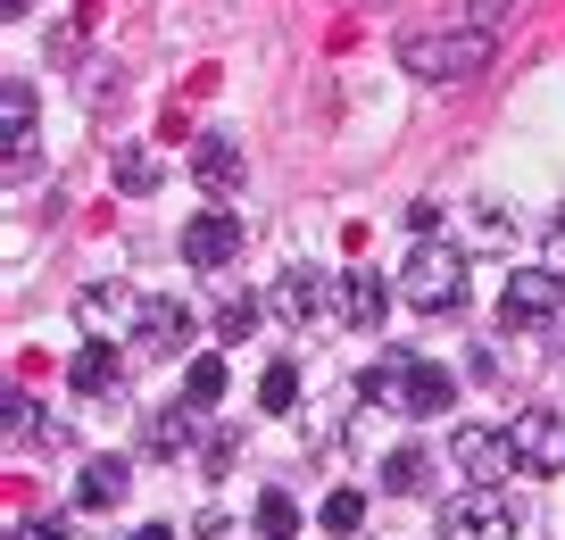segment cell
I'll list each match as a JSON object with an SVG mask.
<instances>
[{"mask_svg":"<svg viewBox=\"0 0 565 540\" xmlns=\"http://www.w3.org/2000/svg\"><path fill=\"white\" fill-rule=\"evenodd\" d=\"M366 400L391 407V416H441V407L458 400V383H449V367H433V358L383 349V358L366 367Z\"/></svg>","mask_w":565,"mask_h":540,"instance_id":"1","label":"cell"},{"mask_svg":"<svg viewBox=\"0 0 565 540\" xmlns=\"http://www.w3.org/2000/svg\"><path fill=\"white\" fill-rule=\"evenodd\" d=\"M491 51L499 42L482 34V25H424V34L399 42V67L424 75V84H466V75L491 67Z\"/></svg>","mask_w":565,"mask_h":540,"instance_id":"2","label":"cell"},{"mask_svg":"<svg viewBox=\"0 0 565 540\" xmlns=\"http://www.w3.org/2000/svg\"><path fill=\"white\" fill-rule=\"evenodd\" d=\"M399 299H407V308H424V316H449V308H466V250H449V242H424L416 258L399 266Z\"/></svg>","mask_w":565,"mask_h":540,"instance_id":"3","label":"cell"},{"mask_svg":"<svg viewBox=\"0 0 565 540\" xmlns=\"http://www.w3.org/2000/svg\"><path fill=\"white\" fill-rule=\"evenodd\" d=\"M515 532H524V516H515L508 490H491V483L458 490V499L441 507V540H515Z\"/></svg>","mask_w":565,"mask_h":540,"instance_id":"4","label":"cell"},{"mask_svg":"<svg viewBox=\"0 0 565 540\" xmlns=\"http://www.w3.org/2000/svg\"><path fill=\"white\" fill-rule=\"evenodd\" d=\"M233 258H242V209H200L183 225V266L192 275H225Z\"/></svg>","mask_w":565,"mask_h":540,"instance_id":"5","label":"cell"},{"mask_svg":"<svg viewBox=\"0 0 565 540\" xmlns=\"http://www.w3.org/2000/svg\"><path fill=\"white\" fill-rule=\"evenodd\" d=\"M508 449H515V474H565V416L557 407H524L508 424Z\"/></svg>","mask_w":565,"mask_h":540,"instance_id":"6","label":"cell"},{"mask_svg":"<svg viewBox=\"0 0 565 540\" xmlns=\"http://www.w3.org/2000/svg\"><path fill=\"white\" fill-rule=\"evenodd\" d=\"M565 308V275L557 266H515L508 292H499V325H548Z\"/></svg>","mask_w":565,"mask_h":540,"instance_id":"7","label":"cell"},{"mask_svg":"<svg viewBox=\"0 0 565 540\" xmlns=\"http://www.w3.org/2000/svg\"><path fill=\"white\" fill-rule=\"evenodd\" d=\"M449 457H458V474H475V483H491V490H499V474L515 466L508 433H482V424H458V433H449Z\"/></svg>","mask_w":565,"mask_h":540,"instance_id":"8","label":"cell"},{"mask_svg":"<svg viewBox=\"0 0 565 540\" xmlns=\"http://www.w3.org/2000/svg\"><path fill=\"white\" fill-rule=\"evenodd\" d=\"M134 341L150 349V358H175V349L192 341V308H183V299H141L134 308Z\"/></svg>","mask_w":565,"mask_h":540,"instance_id":"9","label":"cell"},{"mask_svg":"<svg viewBox=\"0 0 565 540\" xmlns=\"http://www.w3.org/2000/svg\"><path fill=\"white\" fill-rule=\"evenodd\" d=\"M192 174H200V192H209V200H233V192H242V141H233V134H200L192 141Z\"/></svg>","mask_w":565,"mask_h":540,"instance_id":"10","label":"cell"},{"mask_svg":"<svg viewBox=\"0 0 565 540\" xmlns=\"http://www.w3.org/2000/svg\"><path fill=\"white\" fill-rule=\"evenodd\" d=\"M333 308H341V325H350V332H383L391 283H383V275H341V283H333Z\"/></svg>","mask_w":565,"mask_h":540,"instance_id":"11","label":"cell"},{"mask_svg":"<svg viewBox=\"0 0 565 540\" xmlns=\"http://www.w3.org/2000/svg\"><path fill=\"white\" fill-rule=\"evenodd\" d=\"M125 490H134L125 457H92V466L75 474V507H84V516H108V507H125Z\"/></svg>","mask_w":565,"mask_h":540,"instance_id":"12","label":"cell"},{"mask_svg":"<svg viewBox=\"0 0 565 540\" xmlns=\"http://www.w3.org/2000/svg\"><path fill=\"white\" fill-rule=\"evenodd\" d=\"M0 134H9V174H18L25 167V141H34V84H25V75L0 84Z\"/></svg>","mask_w":565,"mask_h":540,"instance_id":"13","label":"cell"},{"mask_svg":"<svg viewBox=\"0 0 565 540\" xmlns=\"http://www.w3.org/2000/svg\"><path fill=\"white\" fill-rule=\"evenodd\" d=\"M67 383L84 391V400H108V391L125 383V358L108 341H84V349H75V367H67Z\"/></svg>","mask_w":565,"mask_h":540,"instance_id":"14","label":"cell"},{"mask_svg":"<svg viewBox=\"0 0 565 540\" xmlns=\"http://www.w3.org/2000/svg\"><path fill=\"white\" fill-rule=\"evenodd\" d=\"M108 174H117V192H159V183H167V150H150V141H125V150L117 158H108Z\"/></svg>","mask_w":565,"mask_h":540,"instance_id":"15","label":"cell"},{"mask_svg":"<svg viewBox=\"0 0 565 540\" xmlns=\"http://www.w3.org/2000/svg\"><path fill=\"white\" fill-rule=\"evenodd\" d=\"M141 449L150 457H183L192 449V407H150V416H141Z\"/></svg>","mask_w":565,"mask_h":540,"instance_id":"16","label":"cell"},{"mask_svg":"<svg viewBox=\"0 0 565 540\" xmlns=\"http://www.w3.org/2000/svg\"><path fill=\"white\" fill-rule=\"evenodd\" d=\"M125 308H134V299H125L117 283H84V292H75V325H84L92 341H108V325H117Z\"/></svg>","mask_w":565,"mask_h":540,"instance_id":"17","label":"cell"},{"mask_svg":"<svg viewBox=\"0 0 565 540\" xmlns=\"http://www.w3.org/2000/svg\"><path fill=\"white\" fill-rule=\"evenodd\" d=\"M275 316L282 325H317L324 316V275H282L275 283Z\"/></svg>","mask_w":565,"mask_h":540,"instance_id":"18","label":"cell"},{"mask_svg":"<svg viewBox=\"0 0 565 540\" xmlns=\"http://www.w3.org/2000/svg\"><path fill=\"white\" fill-rule=\"evenodd\" d=\"M216 400H225V358L200 349L192 367H183V407H216Z\"/></svg>","mask_w":565,"mask_h":540,"instance_id":"19","label":"cell"},{"mask_svg":"<svg viewBox=\"0 0 565 540\" xmlns=\"http://www.w3.org/2000/svg\"><path fill=\"white\" fill-rule=\"evenodd\" d=\"M258 540H300V507H291V490H266V499H258Z\"/></svg>","mask_w":565,"mask_h":540,"instance_id":"20","label":"cell"},{"mask_svg":"<svg viewBox=\"0 0 565 540\" xmlns=\"http://www.w3.org/2000/svg\"><path fill=\"white\" fill-rule=\"evenodd\" d=\"M424 474H433V457H424V449H391L383 457V490H399V499H407V490H424Z\"/></svg>","mask_w":565,"mask_h":540,"instance_id":"21","label":"cell"},{"mask_svg":"<svg viewBox=\"0 0 565 540\" xmlns=\"http://www.w3.org/2000/svg\"><path fill=\"white\" fill-rule=\"evenodd\" d=\"M291 400H300V367H291V358H275V367L258 374V407H275V416H282Z\"/></svg>","mask_w":565,"mask_h":540,"instance_id":"22","label":"cell"},{"mask_svg":"<svg viewBox=\"0 0 565 540\" xmlns=\"http://www.w3.org/2000/svg\"><path fill=\"white\" fill-rule=\"evenodd\" d=\"M249 325H258V299H249V292H225V299H216V332H225V341H242Z\"/></svg>","mask_w":565,"mask_h":540,"instance_id":"23","label":"cell"},{"mask_svg":"<svg viewBox=\"0 0 565 540\" xmlns=\"http://www.w3.org/2000/svg\"><path fill=\"white\" fill-rule=\"evenodd\" d=\"M358 523H366V499H358V490H333V499H324V532H358Z\"/></svg>","mask_w":565,"mask_h":540,"instance_id":"24","label":"cell"},{"mask_svg":"<svg viewBox=\"0 0 565 540\" xmlns=\"http://www.w3.org/2000/svg\"><path fill=\"white\" fill-rule=\"evenodd\" d=\"M18 540H84L75 516H42V523H18Z\"/></svg>","mask_w":565,"mask_h":540,"instance_id":"25","label":"cell"},{"mask_svg":"<svg viewBox=\"0 0 565 540\" xmlns=\"http://www.w3.org/2000/svg\"><path fill=\"white\" fill-rule=\"evenodd\" d=\"M508 9H515V0H466V25H482V34H491V25L508 18Z\"/></svg>","mask_w":565,"mask_h":540,"instance_id":"26","label":"cell"},{"mask_svg":"<svg viewBox=\"0 0 565 540\" xmlns=\"http://www.w3.org/2000/svg\"><path fill=\"white\" fill-rule=\"evenodd\" d=\"M192 540H242V532H233L225 516H200V523H192Z\"/></svg>","mask_w":565,"mask_h":540,"instance_id":"27","label":"cell"},{"mask_svg":"<svg viewBox=\"0 0 565 540\" xmlns=\"http://www.w3.org/2000/svg\"><path fill=\"white\" fill-rule=\"evenodd\" d=\"M548 266H557V275H565V216H557V225H548Z\"/></svg>","mask_w":565,"mask_h":540,"instance_id":"28","label":"cell"},{"mask_svg":"<svg viewBox=\"0 0 565 540\" xmlns=\"http://www.w3.org/2000/svg\"><path fill=\"white\" fill-rule=\"evenodd\" d=\"M134 540H175V523H141V532Z\"/></svg>","mask_w":565,"mask_h":540,"instance_id":"29","label":"cell"}]
</instances>
